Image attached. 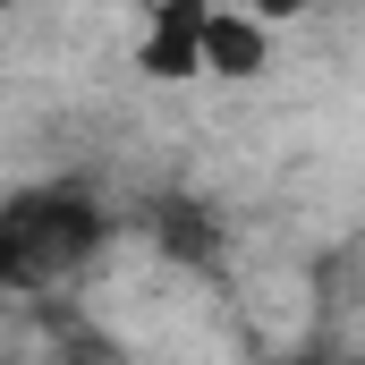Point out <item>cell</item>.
<instances>
[{"instance_id": "obj_1", "label": "cell", "mask_w": 365, "mask_h": 365, "mask_svg": "<svg viewBox=\"0 0 365 365\" xmlns=\"http://www.w3.org/2000/svg\"><path fill=\"white\" fill-rule=\"evenodd\" d=\"M102 247V212L68 187H34V195H9L0 212V280L9 289H34V280H60L68 264H86Z\"/></svg>"}, {"instance_id": "obj_2", "label": "cell", "mask_w": 365, "mask_h": 365, "mask_svg": "<svg viewBox=\"0 0 365 365\" xmlns=\"http://www.w3.org/2000/svg\"><path fill=\"white\" fill-rule=\"evenodd\" d=\"M204 26H212V0H170L162 9V34L145 43V68L153 77H195L204 68Z\"/></svg>"}, {"instance_id": "obj_3", "label": "cell", "mask_w": 365, "mask_h": 365, "mask_svg": "<svg viewBox=\"0 0 365 365\" xmlns=\"http://www.w3.org/2000/svg\"><path fill=\"white\" fill-rule=\"evenodd\" d=\"M204 68L255 77V68H264V17H255V9H247V17H221V9H212V26H204Z\"/></svg>"}, {"instance_id": "obj_4", "label": "cell", "mask_w": 365, "mask_h": 365, "mask_svg": "<svg viewBox=\"0 0 365 365\" xmlns=\"http://www.w3.org/2000/svg\"><path fill=\"white\" fill-rule=\"evenodd\" d=\"M153 230H162V247L179 255V264H212V247H221V230H212V212L204 204H153Z\"/></svg>"}, {"instance_id": "obj_5", "label": "cell", "mask_w": 365, "mask_h": 365, "mask_svg": "<svg viewBox=\"0 0 365 365\" xmlns=\"http://www.w3.org/2000/svg\"><path fill=\"white\" fill-rule=\"evenodd\" d=\"M247 9H255V17H264V26H280V17H297V9H306V0H247Z\"/></svg>"}]
</instances>
